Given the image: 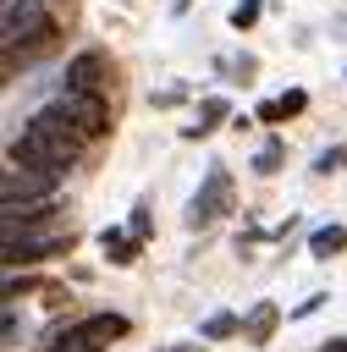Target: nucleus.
Segmentation results:
<instances>
[{
  "mask_svg": "<svg viewBox=\"0 0 347 352\" xmlns=\"http://www.w3.org/2000/svg\"><path fill=\"white\" fill-rule=\"evenodd\" d=\"M165 352H204L198 341H182V346H165Z\"/></svg>",
  "mask_w": 347,
  "mask_h": 352,
  "instance_id": "25",
  "label": "nucleus"
},
{
  "mask_svg": "<svg viewBox=\"0 0 347 352\" xmlns=\"http://www.w3.org/2000/svg\"><path fill=\"white\" fill-rule=\"evenodd\" d=\"M231 209V170L226 165H209V176H204V187L193 192V204H187V231H204V226H215L220 214Z\"/></svg>",
  "mask_w": 347,
  "mask_h": 352,
  "instance_id": "2",
  "label": "nucleus"
},
{
  "mask_svg": "<svg viewBox=\"0 0 347 352\" xmlns=\"http://www.w3.org/2000/svg\"><path fill=\"white\" fill-rule=\"evenodd\" d=\"M72 248H77V231H72V226H66V231L55 226V231H39V236H33V231L6 236V253H0V258L17 270V264H39V258H55V253H72Z\"/></svg>",
  "mask_w": 347,
  "mask_h": 352,
  "instance_id": "3",
  "label": "nucleus"
},
{
  "mask_svg": "<svg viewBox=\"0 0 347 352\" xmlns=\"http://www.w3.org/2000/svg\"><path fill=\"white\" fill-rule=\"evenodd\" d=\"M33 286H39L33 275H6V302H17V297H22V292H33Z\"/></svg>",
  "mask_w": 347,
  "mask_h": 352,
  "instance_id": "21",
  "label": "nucleus"
},
{
  "mask_svg": "<svg viewBox=\"0 0 347 352\" xmlns=\"http://www.w3.org/2000/svg\"><path fill=\"white\" fill-rule=\"evenodd\" d=\"M66 88L105 94V88H110V55H105V50H77V55L66 60Z\"/></svg>",
  "mask_w": 347,
  "mask_h": 352,
  "instance_id": "6",
  "label": "nucleus"
},
{
  "mask_svg": "<svg viewBox=\"0 0 347 352\" xmlns=\"http://www.w3.org/2000/svg\"><path fill=\"white\" fill-rule=\"evenodd\" d=\"M314 308H325V292H308V297H303V302H297V308H292L286 319H308Z\"/></svg>",
  "mask_w": 347,
  "mask_h": 352,
  "instance_id": "22",
  "label": "nucleus"
},
{
  "mask_svg": "<svg viewBox=\"0 0 347 352\" xmlns=\"http://www.w3.org/2000/svg\"><path fill=\"white\" fill-rule=\"evenodd\" d=\"M319 352H347V336H330V341H325Z\"/></svg>",
  "mask_w": 347,
  "mask_h": 352,
  "instance_id": "24",
  "label": "nucleus"
},
{
  "mask_svg": "<svg viewBox=\"0 0 347 352\" xmlns=\"http://www.w3.org/2000/svg\"><path fill=\"white\" fill-rule=\"evenodd\" d=\"M55 170H39V165H6V182H0V204H33V198H50L55 192Z\"/></svg>",
  "mask_w": 347,
  "mask_h": 352,
  "instance_id": "5",
  "label": "nucleus"
},
{
  "mask_svg": "<svg viewBox=\"0 0 347 352\" xmlns=\"http://www.w3.org/2000/svg\"><path fill=\"white\" fill-rule=\"evenodd\" d=\"M226 336H242V319H237V314H226V308H220V314H209V319L198 324V341H226Z\"/></svg>",
  "mask_w": 347,
  "mask_h": 352,
  "instance_id": "14",
  "label": "nucleus"
},
{
  "mask_svg": "<svg viewBox=\"0 0 347 352\" xmlns=\"http://www.w3.org/2000/svg\"><path fill=\"white\" fill-rule=\"evenodd\" d=\"M55 198H33V204H6V236H22V231H33V226H44V220H55Z\"/></svg>",
  "mask_w": 347,
  "mask_h": 352,
  "instance_id": "8",
  "label": "nucleus"
},
{
  "mask_svg": "<svg viewBox=\"0 0 347 352\" xmlns=\"http://www.w3.org/2000/svg\"><path fill=\"white\" fill-rule=\"evenodd\" d=\"M275 324H281V308H275V302H253L248 319H242V341H248V346H264V341L275 336Z\"/></svg>",
  "mask_w": 347,
  "mask_h": 352,
  "instance_id": "11",
  "label": "nucleus"
},
{
  "mask_svg": "<svg viewBox=\"0 0 347 352\" xmlns=\"http://www.w3.org/2000/svg\"><path fill=\"white\" fill-rule=\"evenodd\" d=\"M341 165H347V148H341V143H336V148H325V154L314 160V170H319V176H330V170H341Z\"/></svg>",
  "mask_w": 347,
  "mask_h": 352,
  "instance_id": "17",
  "label": "nucleus"
},
{
  "mask_svg": "<svg viewBox=\"0 0 347 352\" xmlns=\"http://www.w3.org/2000/svg\"><path fill=\"white\" fill-rule=\"evenodd\" d=\"M253 121H264V126H281V121H286V110H281V99H264V104L253 110Z\"/></svg>",
  "mask_w": 347,
  "mask_h": 352,
  "instance_id": "20",
  "label": "nucleus"
},
{
  "mask_svg": "<svg viewBox=\"0 0 347 352\" xmlns=\"http://www.w3.org/2000/svg\"><path fill=\"white\" fill-rule=\"evenodd\" d=\"M88 148V138L72 126V116L61 110V99H50V104H39L33 116H28V126L11 138V160L17 165H39V170H55V176H66L72 165H77V154Z\"/></svg>",
  "mask_w": 347,
  "mask_h": 352,
  "instance_id": "1",
  "label": "nucleus"
},
{
  "mask_svg": "<svg viewBox=\"0 0 347 352\" xmlns=\"http://www.w3.org/2000/svg\"><path fill=\"white\" fill-rule=\"evenodd\" d=\"M347 248V226H314L308 231V258H336Z\"/></svg>",
  "mask_w": 347,
  "mask_h": 352,
  "instance_id": "13",
  "label": "nucleus"
},
{
  "mask_svg": "<svg viewBox=\"0 0 347 352\" xmlns=\"http://www.w3.org/2000/svg\"><path fill=\"white\" fill-rule=\"evenodd\" d=\"M61 110L72 116V126H77L88 143L110 132V104H105V94H83V88H66V94H61Z\"/></svg>",
  "mask_w": 347,
  "mask_h": 352,
  "instance_id": "4",
  "label": "nucleus"
},
{
  "mask_svg": "<svg viewBox=\"0 0 347 352\" xmlns=\"http://www.w3.org/2000/svg\"><path fill=\"white\" fill-rule=\"evenodd\" d=\"M226 116H231V104H226L220 94H209V99L198 104V121H187V126H182V138H209V132H215Z\"/></svg>",
  "mask_w": 347,
  "mask_h": 352,
  "instance_id": "12",
  "label": "nucleus"
},
{
  "mask_svg": "<svg viewBox=\"0 0 347 352\" xmlns=\"http://www.w3.org/2000/svg\"><path fill=\"white\" fill-rule=\"evenodd\" d=\"M281 154H286V148H281V138H270V143L253 154V170H259V176H275V170H281Z\"/></svg>",
  "mask_w": 347,
  "mask_h": 352,
  "instance_id": "15",
  "label": "nucleus"
},
{
  "mask_svg": "<svg viewBox=\"0 0 347 352\" xmlns=\"http://www.w3.org/2000/svg\"><path fill=\"white\" fill-rule=\"evenodd\" d=\"M99 248H105V258H110L116 270H127V264H138L143 236H138L132 226H127V231H121V226H105V231H99Z\"/></svg>",
  "mask_w": 347,
  "mask_h": 352,
  "instance_id": "9",
  "label": "nucleus"
},
{
  "mask_svg": "<svg viewBox=\"0 0 347 352\" xmlns=\"http://www.w3.org/2000/svg\"><path fill=\"white\" fill-rule=\"evenodd\" d=\"M275 99H281L286 116H303V110H308V94H303V88H286V94H275Z\"/></svg>",
  "mask_w": 347,
  "mask_h": 352,
  "instance_id": "19",
  "label": "nucleus"
},
{
  "mask_svg": "<svg viewBox=\"0 0 347 352\" xmlns=\"http://www.w3.org/2000/svg\"><path fill=\"white\" fill-rule=\"evenodd\" d=\"M259 11H264V0H237V6H231V28L248 33V28L259 22Z\"/></svg>",
  "mask_w": 347,
  "mask_h": 352,
  "instance_id": "16",
  "label": "nucleus"
},
{
  "mask_svg": "<svg viewBox=\"0 0 347 352\" xmlns=\"http://www.w3.org/2000/svg\"><path fill=\"white\" fill-rule=\"evenodd\" d=\"M44 352H105V336H99L88 319H77V324H66L55 341H44Z\"/></svg>",
  "mask_w": 347,
  "mask_h": 352,
  "instance_id": "10",
  "label": "nucleus"
},
{
  "mask_svg": "<svg viewBox=\"0 0 347 352\" xmlns=\"http://www.w3.org/2000/svg\"><path fill=\"white\" fill-rule=\"evenodd\" d=\"M50 22V11H44V0H11L6 6V44H22L33 28H44Z\"/></svg>",
  "mask_w": 347,
  "mask_h": 352,
  "instance_id": "7",
  "label": "nucleus"
},
{
  "mask_svg": "<svg viewBox=\"0 0 347 352\" xmlns=\"http://www.w3.org/2000/svg\"><path fill=\"white\" fill-rule=\"evenodd\" d=\"M127 226H132V231H138V236L149 242V231H154V214H149V204H132V214H127Z\"/></svg>",
  "mask_w": 347,
  "mask_h": 352,
  "instance_id": "18",
  "label": "nucleus"
},
{
  "mask_svg": "<svg viewBox=\"0 0 347 352\" xmlns=\"http://www.w3.org/2000/svg\"><path fill=\"white\" fill-rule=\"evenodd\" d=\"M187 6H193V0H176V6H171V11H176V16H182V11H187Z\"/></svg>",
  "mask_w": 347,
  "mask_h": 352,
  "instance_id": "26",
  "label": "nucleus"
},
{
  "mask_svg": "<svg viewBox=\"0 0 347 352\" xmlns=\"http://www.w3.org/2000/svg\"><path fill=\"white\" fill-rule=\"evenodd\" d=\"M22 341V324H17V302H6V346Z\"/></svg>",
  "mask_w": 347,
  "mask_h": 352,
  "instance_id": "23",
  "label": "nucleus"
}]
</instances>
